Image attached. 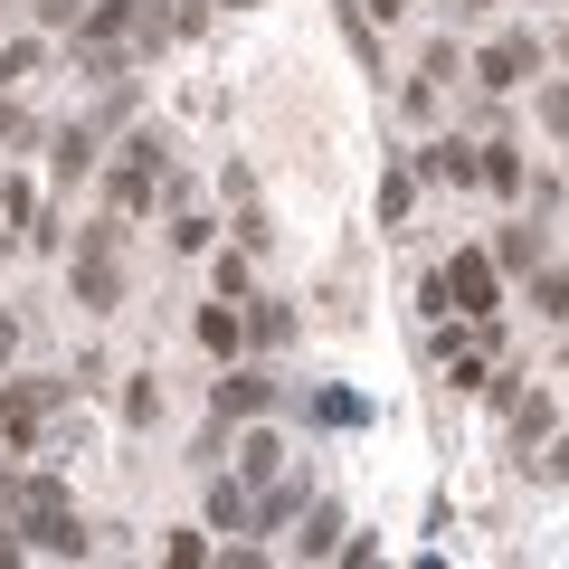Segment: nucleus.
<instances>
[{"label":"nucleus","instance_id":"1","mask_svg":"<svg viewBox=\"0 0 569 569\" xmlns=\"http://www.w3.org/2000/svg\"><path fill=\"white\" fill-rule=\"evenodd\" d=\"M171 29H181V20H171L162 0H96V10L77 20V67H86V77H104V86H123V67L152 58Z\"/></svg>","mask_w":569,"mask_h":569},{"label":"nucleus","instance_id":"2","mask_svg":"<svg viewBox=\"0 0 569 569\" xmlns=\"http://www.w3.org/2000/svg\"><path fill=\"white\" fill-rule=\"evenodd\" d=\"M67 408H77V370H67V380H10V389H0V447L29 456Z\"/></svg>","mask_w":569,"mask_h":569},{"label":"nucleus","instance_id":"3","mask_svg":"<svg viewBox=\"0 0 569 569\" xmlns=\"http://www.w3.org/2000/svg\"><path fill=\"white\" fill-rule=\"evenodd\" d=\"M20 541L48 550V560H86V522H77V503H67L58 475H39V485L20 493Z\"/></svg>","mask_w":569,"mask_h":569},{"label":"nucleus","instance_id":"4","mask_svg":"<svg viewBox=\"0 0 569 569\" xmlns=\"http://www.w3.org/2000/svg\"><path fill=\"white\" fill-rule=\"evenodd\" d=\"M77 305L86 313H114L123 305V209L96 228H77Z\"/></svg>","mask_w":569,"mask_h":569},{"label":"nucleus","instance_id":"5","mask_svg":"<svg viewBox=\"0 0 569 569\" xmlns=\"http://www.w3.org/2000/svg\"><path fill=\"white\" fill-rule=\"evenodd\" d=\"M114 209L133 219V209H152V190H171V162H162V133H123V152H114Z\"/></svg>","mask_w":569,"mask_h":569},{"label":"nucleus","instance_id":"6","mask_svg":"<svg viewBox=\"0 0 569 569\" xmlns=\"http://www.w3.org/2000/svg\"><path fill=\"white\" fill-rule=\"evenodd\" d=\"M541 77V39L531 29H503V39H485V58H475V86H493V96H512V86Z\"/></svg>","mask_w":569,"mask_h":569},{"label":"nucleus","instance_id":"7","mask_svg":"<svg viewBox=\"0 0 569 569\" xmlns=\"http://www.w3.org/2000/svg\"><path fill=\"white\" fill-rule=\"evenodd\" d=\"M447 295H456V313H493V295H503V266H493V247H456V266H447Z\"/></svg>","mask_w":569,"mask_h":569},{"label":"nucleus","instance_id":"8","mask_svg":"<svg viewBox=\"0 0 569 569\" xmlns=\"http://www.w3.org/2000/svg\"><path fill=\"white\" fill-rule=\"evenodd\" d=\"M276 399H284V380H266V370H228V380L209 389V418H219V427H247V418H266Z\"/></svg>","mask_w":569,"mask_h":569},{"label":"nucleus","instance_id":"9","mask_svg":"<svg viewBox=\"0 0 569 569\" xmlns=\"http://www.w3.org/2000/svg\"><path fill=\"white\" fill-rule=\"evenodd\" d=\"M219 181H228V200H238V238H247V247H276V219H266V200H257V171L228 162Z\"/></svg>","mask_w":569,"mask_h":569},{"label":"nucleus","instance_id":"10","mask_svg":"<svg viewBox=\"0 0 569 569\" xmlns=\"http://www.w3.org/2000/svg\"><path fill=\"white\" fill-rule=\"evenodd\" d=\"M238 475H247V485H276V475H284V437H276V427L247 418V437H238Z\"/></svg>","mask_w":569,"mask_h":569},{"label":"nucleus","instance_id":"11","mask_svg":"<svg viewBox=\"0 0 569 569\" xmlns=\"http://www.w3.org/2000/svg\"><path fill=\"white\" fill-rule=\"evenodd\" d=\"M418 181H456V190H466V181H485V152H466V142H427Z\"/></svg>","mask_w":569,"mask_h":569},{"label":"nucleus","instance_id":"12","mask_svg":"<svg viewBox=\"0 0 569 569\" xmlns=\"http://www.w3.org/2000/svg\"><path fill=\"white\" fill-rule=\"evenodd\" d=\"M209 531H266V512H257V493H247V475H238V485H209Z\"/></svg>","mask_w":569,"mask_h":569},{"label":"nucleus","instance_id":"13","mask_svg":"<svg viewBox=\"0 0 569 569\" xmlns=\"http://www.w3.org/2000/svg\"><path fill=\"white\" fill-rule=\"evenodd\" d=\"M96 142H104V114H96V123H67V133H58V152H48V162H58V181L96 171Z\"/></svg>","mask_w":569,"mask_h":569},{"label":"nucleus","instance_id":"14","mask_svg":"<svg viewBox=\"0 0 569 569\" xmlns=\"http://www.w3.org/2000/svg\"><path fill=\"white\" fill-rule=\"evenodd\" d=\"M200 342L219 351V361H238V342H247V313H238V295H219V305L200 313Z\"/></svg>","mask_w":569,"mask_h":569},{"label":"nucleus","instance_id":"15","mask_svg":"<svg viewBox=\"0 0 569 569\" xmlns=\"http://www.w3.org/2000/svg\"><path fill=\"white\" fill-rule=\"evenodd\" d=\"M247 342L284 351V342H295V305H276V295H257V305H247Z\"/></svg>","mask_w":569,"mask_h":569},{"label":"nucleus","instance_id":"16","mask_svg":"<svg viewBox=\"0 0 569 569\" xmlns=\"http://www.w3.org/2000/svg\"><path fill=\"white\" fill-rule=\"evenodd\" d=\"M305 493H313V485H305L295 466H284L276 485H266V503H257V512H266V531H284V522H295V512H305Z\"/></svg>","mask_w":569,"mask_h":569},{"label":"nucleus","instance_id":"17","mask_svg":"<svg viewBox=\"0 0 569 569\" xmlns=\"http://www.w3.org/2000/svg\"><path fill=\"white\" fill-rule=\"evenodd\" d=\"M295 550H305V560H332V550H342V512L313 503V512H305V531H295Z\"/></svg>","mask_w":569,"mask_h":569},{"label":"nucleus","instance_id":"18","mask_svg":"<svg viewBox=\"0 0 569 569\" xmlns=\"http://www.w3.org/2000/svg\"><path fill=\"white\" fill-rule=\"evenodd\" d=\"M493 266H503V276H531V266H541V228H503V238H493Z\"/></svg>","mask_w":569,"mask_h":569},{"label":"nucleus","instance_id":"19","mask_svg":"<svg viewBox=\"0 0 569 569\" xmlns=\"http://www.w3.org/2000/svg\"><path fill=\"white\" fill-rule=\"evenodd\" d=\"M305 418H313V427H361L370 408L351 399V389H313V399H305Z\"/></svg>","mask_w":569,"mask_h":569},{"label":"nucleus","instance_id":"20","mask_svg":"<svg viewBox=\"0 0 569 569\" xmlns=\"http://www.w3.org/2000/svg\"><path fill=\"white\" fill-rule=\"evenodd\" d=\"M541 437H550V399H541V389H531V399H512V447H541Z\"/></svg>","mask_w":569,"mask_h":569},{"label":"nucleus","instance_id":"21","mask_svg":"<svg viewBox=\"0 0 569 569\" xmlns=\"http://www.w3.org/2000/svg\"><path fill=\"white\" fill-rule=\"evenodd\" d=\"M531 313L569 323V266H541V276H531Z\"/></svg>","mask_w":569,"mask_h":569},{"label":"nucleus","instance_id":"22","mask_svg":"<svg viewBox=\"0 0 569 569\" xmlns=\"http://www.w3.org/2000/svg\"><path fill=\"white\" fill-rule=\"evenodd\" d=\"M0 209H10V219H20V238L39 247V228H48V219H39V190H29V181H0Z\"/></svg>","mask_w":569,"mask_h":569},{"label":"nucleus","instance_id":"23","mask_svg":"<svg viewBox=\"0 0 569 569\" xmlns=\"http://www.w3.org/2000/svg\"><path fill=\"white\" fill-rule=\"evenodd\" d=\"M408 200H418V171H389V181H380V219L399 228V219H408Z\"/></svg>","mask_w":569,"mask_h":569},{"label":"nucleus","instance_id":"24","mask_svg":"<svg viewBox=\"0 0 569 569\" xmlns=\"http://www.w3.org/2000/svg\"><path fill=\"white\" fill-rule=\"evenodd\" d=\"M342 39L361 48V67H380V39H370V10H361V0H342Z\"/></svg>","mask_w":569,"mask_h":569},{"label":"nucleus","instance_id":"25","mask_svg":"<svg viewBox=\"0 0 569 569\" xmlns=\"http://www.w3.org/2000/svg\"><path fill=\"white\" fill-rule=\"evenodd\" d=\"M485 190H522V162H512V142H485Z\"/></svg>","mask_w":569,"mask_h":569},{"label":"nucleus","instance_id":"26","mask_svg":"<svg viewBox=\"0 0 569 569\" xmlns=\"http://www.w3.org/2000/svg\"><path fill=\"white\" fill-rule=\"evenodd\" d=\"M123 418H133V427L162 418V380H133V389H123Z\"/></svg>","mask_w":569,"mask_h":569},{"label":"nucleus","instance_id":"27","mask_svg":"<svg viewBox=\"0 0 569 569\" xmlns=\"http://www.w3.org/2000/svg\"><path fill=\"white\" fill-rule=\"evenodd\" d=\"M39 58H48L39 39H10V48H0V77H39Z\"/></svg>","mask_w":569,"mask_h":569},{"label":"nucleus","instance_id":"28","mask_svg":"<svg viewBox=\"0 0 569 569\" xmlns=\"http://www.w3.org/2000/svg\"><path fill=\"white\" fill-rule=\"evenodd\" d=\"M86 10H96V0H39V20H48V29H77Z\"/></svg>","mask_w":569,"mask_h":569},{"label":"nucleus","instance_id":"29","mask_svg":"<svg viewBox=\"0 0 569 569\" xmlns=\"http://www.w3.org/2000/svg\"><path fill=\"white\" fill-rule=\"evenodd\" d=\"M541 485H569V437H550V456H541Z\"/></svg>","mask_w":569,"mask_h":569},{"label":"nucleus","instance_id":"30","mask_svg":"<svg viewBox=\"0 0 569 569\" xmlns=\"http://www.w3.org/2000/svg\"><path fill=\"white\" fill-rule=\"evenodd\" d=\"M541 123H550V133H569V86H550V96H541Z\"/></svg>","mask_w":569,"mask_h":569},{"label":"nucleus","instance_id":"31","mask_svg":"<svg viewBox=\"0 0 569 569\" xmlns=\"http://www.w3.org/2000/svg\"><path fill=\"white\" fill-rule=\"evenodd\" d=\"M20 493H29V485H20L10 466H0V522H20Z\"/></svg>","mask_w":569,"mask_h":569},{"label":"nucleus","instance_id":"32","mask_svg":"<svg viewBox=\"0 0 569 569\" xmlns=\"http://www.w3.org/2000/svg\"><path fill=\"white\" fill-rule=\"evenodd\" d=\"M10 351H20V323H10V313H0V361H10Z\"/></svg>","mask_w":569,"mask_h":569},{"label":"nucleus","instance_id":"33","mask_svg":"<svg viewBox=\"0 0 569 569\" xmlns=\"http://www.w3.org/2000/svg\"><path fill=\"white\" fill-rule=\"evenodd\" d=\"M20 550H29V541H10V522H0V569H10V560H20Z\"/></svg>","mask_w":569,"mask_h":569},{"label":"nucleus","instance_id":"34","mask_svg":"<svg viewBox=\"0 0 569 569\" xmlns=\"http://www.w3.org/2000/svg\"><path fill=\"white\" fill-rule=\"evenodd\" d=\"M361 10H380V20H399V0H361Z\"/></svg>","mask_w":569,"mask_h":569},{"label":"nucleus","instance_id":"35","mask_svg":"<svg viewBox=\"0 0 569 569\" xmlns=\"http://www.w3.org/2000/svg\"><path fill=\"white\" fill-rule=\"evenodd\" d=\"M456 10H485V0H456Z\"/></svg>","mask_w":569,"mask_h":569},{"label":"nucleus","instance_id":"36","mask_svg":"<svg viewBox=\"0 0 569 569\" xmlns=\"http://www.w3.org/2000/svg\"><path fill=\"white\" fill-rule=\"evenodd\" d=\"M560 67H569V48H560Z\"/></svg>","mask_w":569,"mask_h":569}]
</instances>
